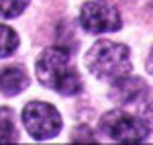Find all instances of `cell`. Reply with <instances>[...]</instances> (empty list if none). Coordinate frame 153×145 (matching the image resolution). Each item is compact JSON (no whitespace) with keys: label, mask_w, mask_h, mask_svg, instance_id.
Wrapping results in <instances>:
<instances>
[{"label":"cell","mask_w":153,"mask_h":145,"mask_svg":"<svg viewBox=\"0 0 153 145\" xmlns=\"http://www.w3.org/2000/svg\"><path fill=\"white\" fill-rule=\"evenodd\" d=\"M37 76L43 86L63 96L78 94L82 90V80L71 63V53L63 47H51L41 53L37 59Z\"/></svg>","instance_id":"1"},{"label":"cell","mask_w":153,"mask_h":145,"mask_svg":"<svg viewBox=\"0 0 153 145\" xmlns=\"http://www.w3.org/2000/svg\"><path fill=\"white\" fill-rule=\"evenodd\" d=\"M88 70L102 80H117L131 72V53L129 47L114 41H98L86 55Z\"/></svg>","instance_id":"2"},{"label":"cell","mask_w":153,"mask_h":145,"mask_svg":"<svg viewBox=\"0 0 153 145\" xmlns=\"http://www.w3.org/2000/svg\"><path fill=\"white\" fill-rule=\"evenodd\" d=\"M100 131L114 143H141L149 135L141 117H135L118 109L108 110L100 119Z\"/></svg>","instance_id":"3"},{"label":"cell","mask_w":153,"mask_h":145,"mask_svg":"<svg viewBox=\"0 0 153 145\" xmlns=\"http://www.w3.org/2000/svg\"><path fill=\"white\" fill-rule=\"evenodd\" d=\"M23 123L25 129L33 139H51L61 131V117L59 112L47 102L33 100L23 110Z\"/></svg>","instance_id":"4"},{"label":"cell","mask_w":153,"mask_h":145,"mask_svg":"<svg viewBox=\"0 0 153 145\" xmlns=\"http://www.w3.org/2000/svg\"><path fill=\"white\" fill-rule=\"evenodd\" d=\"M80 25L88 33H112L120 29V12L106 0H90L80 10Z\"/></svg>","instance_id":"5"},{"label":"cell","mask_w":153,"mask_h":145,"mask_svg":"<svg viewBox=\"0 0 153 145\" xmlns=\"http://www.w3.org/2000/svg\"><path fill=\"white\" fill-rule=\"evenodd\" d=\"M147 94V84L145 80L137 78V76H120L117 80H112V88H110V98L118 102V104H137L141 102Z\"/></svg>","instance_id":"6"},{"label":"cell","mask_w":153,"mask_h":145,"mask_svg":"<svg viewBox=\"0 0 153 145\" xmlns=\"http://www.w3.org/2000/svg\"><path fill=\"white\" fill-rule=\"evenodd\" d=\"M27 86H29V76L23 68L10 65L0 72V92L4 96H14V94L23 92Z\"/></svg>","instance_id":"7"},{"label":"cell","mask_w":153,"mask_h":145,"mask_svg":"<svg viewBox=\"0 0 153 145\" xmlns=\"http://www.w3.org/2000/svg\"><path fill=\"white\" fill-rule=\"evenodd\" d=\"M19 133L14 127V115L10 109L0 106V143H16Z\"/></svg>","instance_id":"8"},{"label":"cell","mask_w":153,"mask_h":145,"mask_svg":"<svg viewBox=\"0 0 153 145\" xmlns=\"http://www.w3.org/2000/svg\"><path fill=\"white\" fill-rule=\"evenodd\" d=\"M19 47V35L12 31L10 27L0 25V57L12 55Z\"/></svg>","instance_id":"9"},{"label":"cell","mask_w":153,"mask_h":145,"mask_svg":"<svg viewBox=\"0 0 153 145\" xmlns=\"http://www.w3.org/2000/svg\"><path fill=\"white\" fill-rule=\"evenodd\" d=\"M29 0H0V16L14 19L27 8Z\"/></svg>","instance_id":"10"},{"label":"cell","mask_w":153,"mask_h":145,"mask_svg":"<svg viewBox=\"0 0 153 145\" xmlns=\"http://www.w3.org/2000/svg\"><path fill=\"white\" fill-rule=\"evenodd\" d=\"M139 117H141V121L145 123L147 131H149V133H153V100H149V102L141 104V109H139Z\"/></svg>","instance_id":"11"},{"label":"cell","mask_w":153,"mask_h":145,"mask_svg":"<svg viewBox=\"0 0 153 145\" xmlns=\"http://www.w3.org/2000/svg\"><path fill=\"white\" fill-rule=\"evenodd\" d=\"M147 70L153 74V47H151V53H149V59H147Z\"/></svg>","instance_id":"12"}]
</instances>
